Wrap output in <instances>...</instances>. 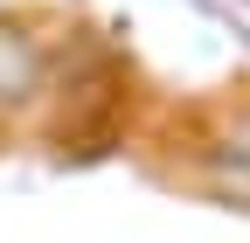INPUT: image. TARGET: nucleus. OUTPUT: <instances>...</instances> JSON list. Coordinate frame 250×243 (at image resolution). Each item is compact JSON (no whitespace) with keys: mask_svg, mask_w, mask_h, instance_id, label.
I'll return each instance as SVG.
<instances>
[{"mask_svg":"<svg viewBox=\"0 0 250 243\" xmlns=\"http://www.w3.org/2000/svg\"><path fill=\"white\" fill-rule=\"evenodd\" d=\"M195 160L208 174V188L250 202V104H229L223 118H215V125L202 132V146H195Z\"/></svg>","mask_w":250,"mask_h":243,"instance_id":"f257e3e1","label":"nucleus"},{"mask_svg":"<svg viewBox=\"0 0 250 243\" xmlns=\"http://www.w3.org/2000/svg\"><path fill=\"white\" fill-rule=\"evenodd\" d=\"M42 83H49V49L28 35V28L0 21V118L28 111L42 98Z\"/></svg>","mask_w":250,"mask_h":243,"instance_id":"f03ea898","label":"nucleus"}]
</instances>
